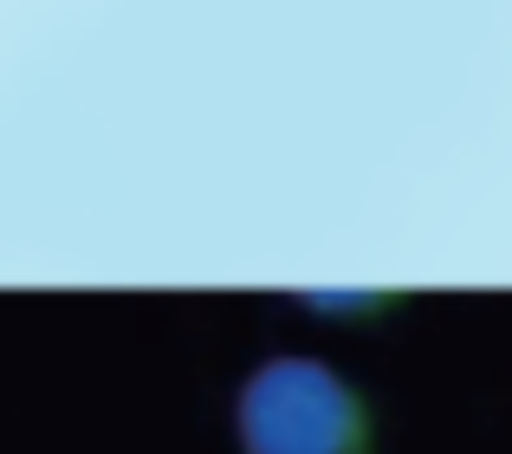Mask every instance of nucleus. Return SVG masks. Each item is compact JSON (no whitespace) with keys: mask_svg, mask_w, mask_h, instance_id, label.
Returning a JSON list of instances; mask_svg holds the SVG:
<instances>
[{"mask_svg":"<svg viewBox=\"0 0 512 454\" xmlns=\"http://www.w3.org/2000/svg\"><path fill=\"white\" fill-rule=\"evenodd\" d=\"M234 429L247 454H370V409L325 357H266Z\"/></svg>","mask_w":512,"mask_h":454,"instance_id":"nucleus-1","label":"nucleus"}]
</instances>
